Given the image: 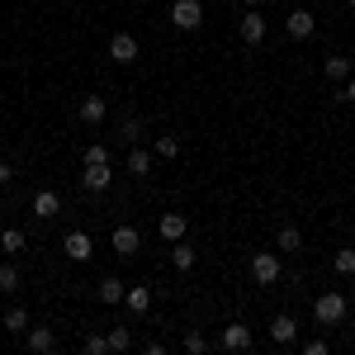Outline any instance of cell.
Instances as JSON below:
<instances>
[{
	"instance_id": "6da1fadb",
	"label": "cell",
	"mask_w": 355,
	"mask_h": 355,
	"mask_svg": "<svg viewBox=\"0 0 355 355\" xmlns=\"http://www.w3.org/2000/svg\"><path fill=\"white\" fill-rule=\"evenodd\" d=\"M313 318H318L322 327L346 322V294H318V299H313Z\"/></svg>"
},
{
	"instance_id": "7a4b0ae2",
	"label": "cell",
	"mask_w": 355,
	"mask_h": 355,
	"mask_svg": "<svg viewBox=\"0 0 355 355\" xmlns=\"http://www.w3.org/2000/svg\"><path fill=\"white\" fill-rule=\"evenodd\" d=\"M251 279H256V284H279V279H284L279 251H256V256H251Z\"/></svg>"
},
{
	"instance_id": "3957f363",
	"label": "cell",
	"mask_w": 355,
	"mask_h": 355,
	"mask_svg": "<svg viewBox=\"0 0 355 355\" xmlns=\"http://www.w3.org/2000/svg\"><path fill=\"white\" fill-rule=\"evenodd\" d=\"M171 24L185 28V33L199 28V24H204V5H199V0H175V5H171Z\"/></svg>"
},
{
	"instance_id": "277c9868",
	"label": "cell",
	"mask_w": 355,
	"mask_h": 355,
	"mask_svg": "<svg viewBox=\"0 0 355 355\" xmlns=\"http://www.w3.org/2000/svg\"><path fill=\"white\" fill-rule=\"evenodd\" d=\"M137 53H142V48H137V38H133V33H114V38H110V57L119 62V67H133Z\"/></svg>"
},
{
	"instance_id": "5b68a950",
	"label": "cell",
	"mask_w": 355,
	"mask_h": 355,
	"mask_svg": "<svg viewBox=\"0 0 355 355\" xmlns=\"http://www.w3.org/2000/svg\"><path fill=\"white\" fill-rule=\"evenodd\" d=\"M81 185H85L90 194H105V190L114 185V171H110V162H95V166H85Z\"/></svg>"
},
{
	"instance_id": "8992f818",
	"label": "cell",
	"mask_w": 355,
	"mask_h": 355,
	"mask_svg": "<svg viewBox=\"0 0 355 355\" xmlns=\"http://www.w3.org/2000/svg\"><path fill=\"white\" fill-rule=\"evenodd\" d=\"M218 346L223 351H251V327H246V322H227L223 336H218Z\"/></svg>"
},
{
	"instance_id": "52a82bcc",
	"label": "cell",
	"mask_w": 355,
	"mask_h": 355,
	"mask_svg": "<svg viewBox=\"0 0 355 355\" xmlns=\"http://www.w3.org/2000/svg\"><path fill=\"white\" fill-rule=\"evenodd\" d=\"M24 346H28L33 355H48V351H57V331H53V327H33V322H28Z\"/></svg>"
},
{
	"instance_id": "ba28073f",
	"label": "cell",
	"mask_w": 355,
	"mask_h": 355,
	"mask_svg": "<svg viewBox=\"0 0 355 355\" xmlns=\"http://www.w3.org/2000/svg\"><path fill=\"white\" fill-rule=\"evenodd\" d=\"M242 43L246 48H261L266 43V19L256 10H242Z\"/></svg>"
},
{
	"instance_id": "9c48e42d",
	"label": "cell",
	"mask_w": 355,
	"mask_h": 355,
	"mask_svg": "<svg viewBox=\"0 0 355 355\" xmlns=\"http://www.w3.org/2000/svg\"><path fill=\"white\" fill-rule=\"evenodd\" d=\"M110 246H114V256H133L137 246H142V237H137V227H133V223H123V227H114Z\"/></svg>"
},
{
	"instance_id": "30bf717a",
	"label": "cell",
	"mask_w": 355,
	"mask_h": 355,
	"mask_svg": "<svg viewBox=\"0 0 355 355\" xmlns=\"http://www.w3.org/2000/svg\"><path fill=\"white\" fill-rule=\"evenodd\" d=\"M284 28H289V38H313V28H318V19H313V10H289V19H284Z\"/></svg>"
},
{
	"instance_id": "8fae6325",
	"label": "cell",
	"mask_w": 355,
	"mask_h": 355,
	"mask_svg": "<svg viewBox=\"0 0 355 355\" xmlns=\"http://www.w3.org/2000/svg\"><path fill=\"white\" fill-rule=\"evenodd\" d=\"M270 341L275 346H294L299 341V318H270Z\"/></svg>"
},
{
	"instance_id": "7c38bea8",
	"label": "cell",
	"mask_w": 355,
	"mask_h": 355,
	"mask_svg": "<svg viewBox=\"0 0 355 355\" xmlns=\"http://www.w3.org/2000/svg\"><path fill=\"white\" fill-rule=\"evenodd\" d=\"M28 209H33V218H43V223H48V218H57V214H62V199H57L53 190H38Z\"/></svg>"
},
{
	"instance_id": "4fadbf2b",
	"label": "cell",
	"mask_w": 355,
	"mask_h": 355,
	"mask_svg": "<svg viewBox=\"0 0 355 355\" xmlns=\"http://www.w3.org/2000/svg\"><path fill=\"white\" fill-rule=\"evenodd\" d=\"M81 119L90 123V128H100V123L110 119V105H105V95H85V100H81Z\"/></svg>"
},
{
	"instance_id": "5bb4252c",
	"label": "cell",
	"mask_w": 355,
	"mask_h": 355,
	"mask_svg": "<svg viewBox=\"0 0 355 355\" xmlns=\"http://www.w3.org/2000/svg\"><path fill=\"white\" fill-rule=\"evenodd\" d=\"M123 294H128V284H123L119 275H105V279L95 284V299L100 303H123Z\"/></svg>"
},
{
	"instance_id": "9a60e30c",
	"label": "cell",
	"mask_w": 355,
	"mask_h": 355,
	"mask_svg": "<svg viewBox=\"0 0 355 355\" xmlns=\"http://www.w3.org/2000/svg\"><path fill=\"white\" fill-rule=\"evenodd\" d=\"M142 133H147V123H142L137 114H123V119H119V142H123V147H137Z\"/></svg>"
},
{
	"instance_id": "2e32d148",
	"label": "cell",
	"mask_w": 355,
	"mask_h": 355,
	"mask_svg": "<svg viewBox=\"0 0 355 355\" xmlns=\"http://www.w3.org/2000/svg\"><path fill=\"white\" fill-rule=\"evenodd\" d=\"M185 227H190V218H185V214H162V223H157L162 242H180V237H185Z\"/></svg>"
},
{
	"instance_id": "e0dca14e",
	"label": "cell",
	"mask_w": 355,
	"mask_h": 355,
	"mask_svg": "<svg viewBox=\"0 0 355 355\" xmlns=\"http://www.w3.org/2000/svg\"><path fill=\"white\" fill-rule=\"evenodd\" d=\"M62 251H67L71 261H90V251H95V242H90L85 232H67V237H62Z\"/></svg>"
},
{
	"instance_id": "ac0fdd59",
	"label": "cell",
	"mask_w": 355,
	"mask_h": 355,
	"mask_svg": "<svg viewBox=\"0 0 355 355\" xmlns=\"http://www.w3.org/2000/svg\"><path fill=\"white\" fill-rule=\"evenodd\" d=\"M123 303H128L133 318H147V313H152V289H147V284H133V289L123 294Z\"/></svg>"
},
{
	"instance_id": "d6986e66",
	"label": "cell",
	"mask_w": 355,
	"mask_h": 355,
	"mask_svg": "<svg viewBox=\"0 0 355 355\" xmlns=\"http://www.w3.org/2000/svg\"><path fill=\"white\" fill-rule=\"evenodd\" d=\"M0 327L10 331V336H24V331H28V313L19 308V303H10V308L0 313Z\"/></svg>"
},
{
	"instance_id": "ffe728a7",
	"label": "cell",
	"mask_w": 355,
	"mask_h": 355,
	"mask_svg": "<svg viewBox=\"0 0 355 355\" xmlns=\"http://www.w3.org/2000/svg\"><path fill=\"white\" fill-rule=\"evenodd\" d=\"M152 162H157V152H152V147H142V142L128 147V171H133V175H152Z\"/></svg>"
},
{
	"instance_id": "44dd1931",
	"label": "cell",
	"mask_w": 355,
	"mask_h": 355,
	"mask_svg": "<svg viewBox=\"0 0 355 355\" xmlns=\"http://www.w3.org/2000/svg\"><path fill=\"white\" fill-rule=\"evenodd\" d=\"M322 71H327V81H336V85H341V81H351V57H346V53H331Z\"/></svg>"
},
{
	"instance_id": "7402d4cb",
	"label": "cell",
	"mask_w": 355,
	"mask_h": 355,
	"mask_svg": "<svg viewBox=\"0 0 355 355\" xmlns=\"http://www.w3.org/2000/svg\"><path fill=\"white\" fill-rule=\"evenodd\" d=\"M194 261H199V256H194V246L185 242V237H180V242L171 246V266H175L180 275H185V270H194Z\"/></svg>"
},
{
	"instance_id": "603a6c76",
	"label": "cell",
	"mask_w": 355,
	"mask_h": 355,
	"mask_svg": "<svg viewBox=\"0 0 355 355\" xmlns=\"http://www.w3.org/2000/svg\"><path fill=\"white\" fill-rule=\"evenodd\" d=\"M152 152H157V162H175V157H180V137L175 133H157Z\"/></svg>"
},
{
	"instance_id": "cb8c5ba5",
	"label": "cell",
	"mask_w": 355,
	"mask_h": 355,
	"mask_svg": "<svg viewBox=\"0 0 355 355\" xmlns=\"http://www.w3.org/2000/svg\"><path fill=\"white\" fill-rule=\"evenodd\" d=\"M19 289H24V275L15 270V266H0V294H5V299H15Z\"/></svg>"
},
{
	"instance_id": "d4e9b609",
	"label": "cell",
	"mask_w": 355,
	"mask_h": 355,
	"mask_svg": "<svg viewBox=\"0 0 355 355\" xmlns=\"http://www.w3.org/2000/svg\"><path fill=\"white\" fill-rule=\"evenodd\" d=\"M275 242H279V251H284V256H294V251H299V246H303V232H299V227H294V223H284Z\"/></svg>"
},
{
	"instance_id": "484cf974",
	"label": "cell",
	"mask_w": 355,
	"mask_h": 355,
	"mask_svg": "<svg viewBox=\"0 0 355 355\" xmlns=\"http://www.w3.org/2000/svg\"><path fill=\"white\" fill-rule=\"evenodd\" d=\"M24 246H28V237L19 227H5V232H0V251H5V256H19Z\"/></svg>"
},
{
	"instance_id": "4316f807",
	"label": "cell",
	"mask_w": 355,
	"mask_h": 355,
	"mask_svg": "<svg viewBox=\"0 0 355 355\" xmlns=\"http://www.w3.org/2000/svg\"><path fill=\"white\" fill-rule=\"evenodd\" d=\"M331 270L336 275H355V246H341V251L331 256Z\"/></svg>"
},
{
	"instance_id": "83f0119b",
	"label": "cell",
	"mask_w": 355,
	"mask_h": 355,
	"mask_svg": "<svg viewBox=\"0 0 355 355\" xmlns=\"http://www.w3.org/2000/svg\"><path fill=\"white\" fill-rule=\"evenodd\" d=\"M105 336H110V351H133V331L128 327H110Z\"/></svg>"
},
{
	"instance_id": "f1b7e54d",
	"label": "cell",
	"mask_w": 355,
	"mask_h": 355,
	"mask_svg": "<svg viewBox=\"0 0 355 355\" xmlns=\"http://www.w3.org/2000/svg\"><path fill=\"white\" fill-rule=\"evenodd\" d=\"M180 341H185V351H190V355L209 351V336H204V331H199V327H190V331H185V336H180Z\"/></svg>"
},
{
	"instance_id": "f546056e",
	"label": "cell",
	"mask_w": 355,
	"mask_h": 355,
	"mask_svg": "<svg viewBox=\"0 0 355 355\" xmlns=\"http://www.w3.org/2000/svg\"><path fill=\"white\" fill-rule=\"evenodd\" d=\"M81 351H85V355H105V351H110V336H100V331H90V336L81 341Z\"/></svg>"
},
{
	"instance_id": "4dcf8cb0",
	"label": "cell",
	"mask_w": 355,
	"mask_h": 355,
	"mask_svg": "<svg viewBox=\"0 0 355 355\" xmlns=\"http://www.w3.org/2000/svg\"><path fill=\"white\" fill-rule=\"evenodd\" d=\"M95 162H110V147L105 142H90L85 147V166H95Z\"/></svg>"
},
{
	"instance_id": "1f68e13d",
	"label": "cell",
	"mask_w": 355,
	"mask_h": 355,
	"mask_svg": "<svg viewBox=\"0 0 355 355\" xmlns=\"http://www.w3.org/2000/svg\"><path fill=\"white\" fill-rule=\"evenodd\" d=\"M303 355H331V341L313 336V341H303Z\"/></svg>"
},
{
	"instance_id": "d6a6232c",
	"label": "cell",
	"mask_w": 355,
	"mask_h": 355,
	"mask_svg": "<svg viewBox=\"0 0 355 355\" xmlns=\"http://www.w3.org/2000/svg\"><path fill=\"white\" fill-rule=\"evenodd\" d=\"M15 180V162H0V185H10Z\"/></svg>"
},
{
	"instance_id": "836d02e7",
	"label": "cell",
	"mask_w": 355,
	"mask_h": 355,
	"mask_svg": "<svg viewBox=\"0 0 355 355\" xmlns=\"http://www.w3.org/2000/svg\"><path fill=\"white\" fill-rule=\"evenodd\" d=\"M336 95H341V100H355V81H346L341 90H336Z\"/></svg>"
},
{
	"instance_id": "e575fe53",
	"label": "cell",
	"mask_w": 355,
	"mask_h": 355,
	"mask_svg": "<svg viewBox=\"0 0 355 355\" xmlns=\"http://www.w3.org/2000/svg\"><path fill=\"white\" fill-rule=\"evenodd\" d=\"M232 5H237V10H256L261 0H232Z\"/></svg>"
},
{
	"instance_id": "d590c367",
	"label": "cell",
	"mask_w": 355,
	"mask_h": 355,
	"mask_svg": "<svg viewBox=\"0 0 355 355\" xmlns=\"http://www.w3.org/2000/svg\"><path fill=\"white\" fill-rule=\"evenodd\" d=\"M346 5H351V10H355V0H346Z\"/></svg>"
},
{
	"instance_id": "8d00e7d4",
	"label": "cell",
	"mask_w": 355,
	"mask_h": 355,
	"mask_svg": "<svg viewBox=\"0 0 355 355\" xmlns=\"http://www.w3.org/2000/svg\"><path fill=\"white\" fill-rule=\"evenodd\" d=\"M351 341H355V336H351Z\"/></svg>"
}]
</instances>
